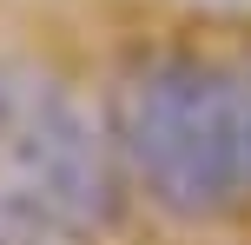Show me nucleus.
<instances>
[{"label": "nucleus", "instance_id": "nucleus-1", "mask_svg": "<svg viewBox=\"0 0 251 245\" xmlns=\"http://www.w3.org/2000/svg\"><path fill=\"white\" fill-rule=\"evenodd\" d=\"M119 172L159 219L218 225L251 206L231 60L199 47H132L106 86Z\"/></svg>", "mask_w": 251, "mask_h": 245}, {"label": "nucleus", "instance_id": "nucleus-4", "mask_svg": "<svg viewBox=\"0 0 251 245\" xmlns=\"http://www.w3.org/2000/svg\"><path fill=\"white\" fill-rule=\"evenodd\" d=\"M231 86H238V133H245V179H251V47L231 53Z\"/></svg>", "mask_w": 251, "mask_h": 245}, {"label": "nucleus", "instance_id": "nucleus-2", "mask_svg": "<svg viewBox=\"0 0 251 245\" xmlns=\"http://www.w3.org/2000/svg\"><path fill=\"white\" fill-rule=\"evenodd\" d=\"M0 192L73 232H106L126 212V172L106 113L40 53L0 47Z\"/></svg>", "mask_w": 251, "mask_h": 245}, {"label": "nucleus", "instance_id": "nucleus-3", "mask_svg": "<svg viewBox=\"0 0 251 245\" xmlns=\"http://www.w3.org/2000/svg\"><path fill=\"white\" fill-rule=\"evenodd\" d=\"M0 245H79V232L0 192Z\"/></svg>", "mask_w": 251, "mask_h": 245}]
</instances>
